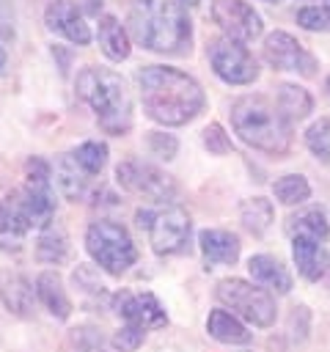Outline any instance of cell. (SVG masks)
Instances as JSON below:
<instances>
[{
	"label": "cell",
	"mask_w": 330,
	"mask_h": 352,
	"mask_svg": "<svg viewBox=\"0 0 330 352\" xmlns=\"http://www.w3.org/2000/svg\"><path fill=\"white\" fill-rule=\"evenodd\" d=\"M135 80L146 116L162 126L190 124L204 110V88L187 72L173 66H143L138 69Z\"/></svg>",
	"instance_id": "obj_1"
},
{
	"label": "cell",
	"mask_w": 330,
	"mask_h": 352,
	"mask_svg": "<svg viewBox=\"0 0 330 352\" xmlns=\"http://www.w3.org/2000/svg\"><path fill=\"white\" fill-rule=\"evenodd\" d=\"M228 116H231L234 132L250 148H256L261 154H270V157H286L289 154L292 126L270 96H264V94L239 96L231 104Z\"/></svg>",
	"instance_id": "obj_2"
},
{
	"label": "cell",
	"mask_w": 330,
	"mask_h": 352,
	"mask_svg": "<svg viewBox=\"0 0 330 352\" xmlns=\"http://www.w3.org/2000/svg\"><path fill=\"white\" fill-rule=\"evenodd\" d=\"M132 30L138 41L162 55H184L190 52L192 25L187 11L176 0H135L132 3Z\"/></svg>",
	"instance_id": "obj_3"
},
{
	"label": "cell",
	"mask_w": 330,
	"mask_h": 352,
	"mask_svg": "<svg viewBox=\"0 0 330 352\" xmlns=\"http://www.w3.org/2000/svg\"><path fill=\"white\" fill-rule=\"evenodd\" d=\"M77 94L94 110L104 132L126 135L132 129V96L121 74L102 66H85L77 74Z\"/></svg>",
	"instance_id": "obj_4"
},
{
	"label": "cell",
	"mask_w": 330,
	"mask_h": 352,
	"mask_svg": "<svg viewBox=\"0 0 330 352\" xmlns=\"http://www.w3.org/2000/svg\"><path fill=\"white\" fill-rule=\"evenodd\" d=\"M85 250L107 275H116V278L124 275L138 261V248L129 231L113 220H94L88 226Z\"/></svg>",
	"instance_id": "obj_5"
},
{
	"label": "cell",
	"mask_w": 330,
	"mask_h": 352,
	"mask_svg": "<svg viewBox=\"0 0 330 352\" xmlns=\"http://www.w3.org/2000/svg\"><path fill=\"white\" fill-rule=\"evenodd\" d=\"M214 297L231 308V314L248 319L250 324L256 327H270L278 316V308H275V297L261 289V286H253L242 278H226L214 286Z\"/></svg>",
	"instance_id": "obj_6"
},
{
	"label": "cell",
	"mask_w": 330,
	"mask_h": 352,
	"mask_svg": "<svg viewBox=\"0 0 330 352\" xmlns=\"http://www.w3.org/2000/svg\"><path fill=\"white\" fill-rule=\"evenodd\" d=\"M116 179H118V184L126 192L143 195V198L157 201V204L173 201L179 195V184L165 170H160L157 165L140 162V160H124V162H118Z\"/></svg>",
	"instance_id": "obj_7"
},
{
	"label": "cell",
	"mask_w": 330,
	"mask_h": 352,
	"mask_svg": "<svg viewBox=\"0 0 330 352\" xmlns=\"http://www.w3.org/2000/svg\"><path fill=\"white\" fill-rule=\"evenodd\" d=\"M209 63L214 74L228 85H248L258 77V63L245 44L234 38H214L209 44Z\"/></svg>",
	"instance_id": "obj_8"
},
{
	"label": "cell",
	"mask_w": 330,
	"mask_h": 352,
	"mask_svg": "<svg viewBox=\"0 0 330 352\" xmlns=\"http://www.w3.org/2000/svg\"><path fill=\"white\" fill-rule=\"evenodd\" d=\"M190 231H192L190 214L184 209L173 206V209H165V212L154 214V220L148 226V239H151L154 253H160V256H176V253H184L187 250Z\"/></svg>",
	"instance_id": "obj_9"
},
{
	"label": "cell",
	"mask_w": 330,
	"mask_h": 352,
	"mask_svg": "<svg viewBox=\"0 0 330 352\" xmlns=\"http://www.w3.org/2000/svg\"><path fill=\"white\" fill-rule=\"evenodd\" d=\"M212 16L234 41H253L261 36V28H264L258 11L248 0H214Z\"/></svg>",
	"instance_id": "obj_10"
},
{
	"label": "cell",
	"mask_w": 330,
	"mask_h": 352,
	"mask_svg": "<svg viewBox=\"0 0 330 352\" xmlns=\"http://www.w3.org/2000/svg\"><path fill=\"white\" fill-rule=\"evenodd\" d=\"M264 60L272 66V69H280V72H300L305 77H314L316 74V58L311 52H305L300 47V41L283 30H275L264 38Z\"/></svg>",
	"instance_id": "obj_11"
},
{
	"label": "cell",
	"mask_w": 330,
	"mask_h": 352,
	"mask_svg": "<svg viewBox=\"0 0 330 352\" xmlns=\"http://www.w3.org/2000/svg\"><path fill=\"white\" fill-rule=\"evenodd\" d=\"M113 308L126 324H135L140 330H157L168 324V314L151 292H143V294L118 292L113 297Z\"/></svg>",
	"instance_id": "obj_12"
},
{
	"label": "cell",
	"mask_w": 330,
	"mask_h": 352,
	"mask_svg": "<svg viewBox=\"0 0 330 352\" xmlns=\"http://www.w3.org/2000/svg\"><path fill=\"white\" fill-rule=\"evenodd\" d=\"M30 231V220L22 204V192H11L0 201V250H19Z\"/></svg>",
	"instance_id": "obj_13"
},
{
	"label": "cell",
	"mask_w": 330,
	"mask_h": 352,
	"mask_svg": "<svg viewBox=\"0 0 330 352\" xmlns=\"http://www.w3.org/2000/svg\"><path fill=\"white\" fill-rule=\"evenodd\" d=\"M44 22L50 30L66 36L72 44L77 47H85L91 41V30H88V22L80 16V11L69 3V0H52L44 11Z\"/></svg>",
	"instance_id": "obj_14"
},
{
	"label": "cell",
	"mask_w": 330,
	"mask_h": 352,
	"mask_svg": "<svg viewBox=\"0 0 330 352\" xmlns=\"http://www.w3.org/2000/svg\"><path fill=\"white\" fill-rule=\"evenodd\" d=\"M198 245H201V253H204L206 267L234 264L239 258V248H242L239 239H236V234L223 231V228H206V231H201Z\"/></svg>",
	"instance_id": "obj_15"
},
{
	"label": "cell",
	"mask_w": 330,
	"mask_h": 352,
	"mask_svg": "<svg viewBox=\"0 0 330 352\" xmlns=\"http://www.w3.org/2000/svg\"><path fill=\"white\" fill-rule=\"evenodd\" d=\"M292 258L297 264V272L305 280H319L324 275L327 258L322 250V242L305 234H292Z\"/></svg>",
	"instance_id": "obj_16"
},
{
	"label": "cell",
	"mask_w": 330,
	"mask_h": 352,
	"mask_svg": "<svg viewBox=\"0 0 330 352\" xmlns=\"http://www.w3.org/2000/svg\"><path fill=\"white\" fill-rule=\"evenodd\" d=\"M206 330L214 341L228 344V346H245V344L253 341V333L236 319V314H231L226 308H214L206 316Z\"/></svg>",
	"instance_id": "obj_17"
},
{
	"label": "cell",
	"mask_w": 330,
	"mask_h": 352,
	"mask_svg": "<svg viewBox=\"0 0 330 352\" xmlns=\"http://www.w3.org/2000/svg\"><path fill=\"white\" fill-rule=\"evenodd\" d=\"M248 270H250V275H253L256 283H261V286H267V289H272V292H278V294H286V292L292 289V275H289V270H286L275 256H270V253H256V256H250V258H248Z\"/></svg>",
	"instance_id": "obj_18"
},
{
	"label": "cell",
	"mask_w": 330,
	"mask_h": 352,
	"mask_svg": "<svg viewBox=\"0 0 330 352\" xmlns=\"http://www.w3.org/2000/svg\"><path fill=\"white\" fill-rule=\"evenodd\" d=\"M36 297L38 302L55 316V319H69L72 316V300L63 289V280L58 272H41L36 278Z\"/></svg>",
	"instance_id": "obj_19"
},
{
	"label": "cell",
	"mask_w": 330,
	"mask_h": 352,
	"mask_svg": "<svg viewBox=\"0 0 330 352\" xmlns=\"http://www.w3.org/2000/svg\"><path fill=\"white\" fill-rule=\"evenodd\" d=\"M96 36H99V47H102V52H104L110 60H124V58L129 55V50H132L124 25H121L116 16H110V14H104V16L99 19Z\"/></svg>",
	"instance_id": "obj_20"
},
{
	"label": "cell",
	"mask_w": 330,
	"mask_h": 352,
	"mask_svg": "<svg viewBox=\"0 0 330 352\" xmlns=\"http://www.w3.org/2000/svg\"><path fill=\"white\" fill-rule=\"evenodd\" d=\"M278 110L286 116V121H302L311 110H314V99L305 88L300 85H292V82H280L278 85Z\"/></svg>",
	"instance_id": "obj_21"
},
{
	"label": "cell",
	"mask_w": 330,
	"mask_h": 352,
	"mask_svg": "<svg viewBox=\"0 0 330 352\" xmlns=\"http://www.w3.org/2000/svg\"><path fill=\"white\" fill-rule=\"evenodd\" d=\"M55 182H58V190L63 198L69 201H80L85 195V184H88V176L82 173V168L74 162L72 154H63L58 160V168H55Z\"/></svg>",
	"instance_id": "obj_22"
},
{
	"label": "cell",
	"mask_w": 330,
	"mask_h": 352,
	"mask_svg": "<svg viewBox=\"0 0 330 352\" xmlns=\"http://www.w3.org/2000/svg\"><path fill=\"white\" fill-rule=\"evenodd\" d=\"M239 220H242V226H245L250 234L261 236V234L272 226V220H275V209H272V204H270L267 198H261V195H256V198H245V201L239 204Z\"/></svg>",
	"instance_id": "obj_23"
},
{
	"label": "cell",
	"mask_w": 330,
	"mask_h": 352,
	"mask_svg": "<svg viewBox=\"0 0 330 352\" xmlns=\"http://www.w3.org/2000/svg\"><path fill=\"white\" fill-rule=\"evenodd\" d=\"M286 228H289V234H305V236H314L319 242H324L327 234H330V226H327V220H324V214H322L319 206H311V209L297 212L294 217H289V226Z\"/></svg>",
	"instance_id": "obj_24"
},
{
	"label": "cell",
	"mask_w": 330,
	"mask_h": 352,
	"mask_svg": "<svg viewBox=\"0 0 330 352\" xmlns=\"http://www.w3.org/2000/svg\"><path fill=\"white\" fill-rule=\"evenodd\" d=\"M272 192H275V198H278L280 204L294 206V204H302V201L311 195V184H308V179L300 176V173H286V176H280V179L272 184Z\"/></svg>",
	"instance_id": "obj_25"
},
{
	"label": "cell",
	"mask_w": 330,
	"mask_h": 352,
	"mask_svg": "<svg viewBox=\"0 0 330 352\" xmlns=\"http://www.w3.org/2000/svg\"><path fill=\"white\" fill-rule=\"evenodd\" d=\"M3 302H6L8 311H14L19 316H28L30 308H33V286L25 278H11L3 286Z\"/></svg>",
	"instance_id": "obj_26"
},
{
	"label": "cell",
	"mask_w": 330,
	"mask_h": 352,
	"mask_svg": "<svg viewBox=\"0 0 330 352\" xmlns=\"http://www.w3.org/2000/svg\"><path fill=\"white\" fill-rule=\"evenodd\" d=\"M72 157L82 168L85 176H96V173H102V168L107 162V146L99 143V140H85L82 146H77L72 151Z\"/></svg>",
	"instance_id": "obj_27"
},
{
	"label": "cell",
	"mask_w": 330,
	"mask_h": 352,
	"mask_svg": "<svg viewBox=\"0 0 330 352\" xmlns=\"http://www.w3.org/2000/svg\"><path fill=\"white\" fill-rule=\"evenodd\" d=\"M66 253H69L66 234H63V231H55L52 226L44 228V234H41V239H38V245H36V256H38L41 261H47V264H60V261L66 258Z\"/></svg>",
	"instance_id": "obj_28"
},
{
	"label": "cell",
	"mask_w": 330,
	"mask_h": 352,
	"mask_svg": "<svg viewBox=\"0 0 330 352\" xmlns=\"http://www.w3.org/2000/svg\"><path fill=\"white\" fill-rule=\"evenodd\" d=\"M305 146L322 162H330V118H319L305 129Z\"/></svg>",
	"instance_id": "obj_29"
},
{
	"label": "cell",
	"mask_w": 330,
	"mask_h": 352,
	"mask_svg": "<svg viewBox=\"0 0 330 352\" xmlns=\"http://www.w3.org/2000/svg\"><path fill=\"white\" fill-rule=\"evenodd\" d=\"M297 25L305 30L324 33V30H330V8L327 6H305L297 11Z\"/></svg>",
	"instance_id": "obj_30"
},
{
	"label": "cell",
	"mask_w": 330,
	"mask_h": 352,
	"mask_svg": "<svg viewBox=\"0 0 330 352\" xmlns=\"http://www.w3.org/2000/svg\"><path fill=\"white\" fill-rule=\"evenodd\" d=\"M201 140H204V146L209 148V154H228V151H231V140H228V135L223 132L220 124H209V126L201 132Z\"/></svg>",
	"instance_id": "obj_31"
},
{
	"label": "cell",
	"mask_w": 330,
	"mask_h": 352,
	"mask_svg": "<svg viewBox=\"0 0 330 352\" xmlns=\"http://www.w3.org/2000/svg\"><path fill=\"white\" fill-rule=\"evenodd\" d=\"M143 338H146V330H140V327H135V324H124V327L113 336V346H116L118 352H135V349L143 344Z\"/></svg>",
	"instance_id": "obj_32"
},
{
	"label": "cell",
	"mask_w": 330,
	"mask_h": 352,
	"mask_svg": "<svg viewBox=\"0 0 330 352\" xmlns=\"http://www.w3.org/2000/svg\"><path fill=\"white\" fill-rule=\"evenodd\" d=\"M148 148H151V154H157L162 160H173V154L179 148V140L168 132H151L148 135Z\"/></svg>",
	"instance_id": "obj_33"
},
{
	"label": "cell",
	"mask_w": 330,
	"mask_h": 352,
	"mask_svg": "<svg viewBox=\"0 0 330 352\" xmlns=\"http://www.w3.org/2000/svg\"><path fill=\"white\" fill-rule=\"evenodd\" d=\"M0 36L3 38L14 36V8H11V0H0Z\"/></svg>",
	"instance_id": "obj_34"
},
{
	"label": "cell",
	"mask_w": 330,
	"mask_h": 352,
	"mask_svg": "<svg viewBox=\"0 0 330 352\" xmlns=\"http://www.w3.org/2000/svg\"><path fill=\"white\" fill-rule=\"evenodd\" d=\"M135 217H138V226H140V228H148L151 220H154V214H151V212H143V209H140Z\"/></svg>",
	"instance_id": "obj_35"
},
{
	"label": "cell",
	"mask_w": 330,
	"mask_h": 352,
	"mask_svg": "<svg viewBox=\"0 0 330 352\" xmlns=\"http://www.w3.org/2000/svg\"><path fill=\"white\" fill-rule=\"evenodd\" d=\"M179 3H182V6H184V8H195V6H198V3H201V0H179Z\"/></svg>",
	"instance_id": "obj_36"
},
{
	"label": "cell",
	"mask_w": 330,
	"mask_h": 352,
	"mask_svg": "<svg viewBox=\"0 0 330 352\" xmlns=\"http://www.w3.org/2000/svg\"><path fill=\"white\" fill-rule=\"evenodd\" d=\"M3 66H6V50L0 47V72H3Z\"/></svg>",
	"instance_id": "obj_37"
},
{
	"label": "cell",
	"mask_w": 330,
	"mask_h": 352,
	"mask_svg": "<svg viewBox=\"0 0 330 352\" xmlns=\"http://www.w3.org/2000/svg\"><path fill=\"white\" fill-rule=\"evenodd\" d=\"M324 88H327V94H330V74H327V80H324Z\"/></svg>",
	"instance_id": "obj_38"
},
{
	"label": "cell",
	"mask_w": 330,
	"mask_h": 352,
	"mask_svg": "<svg viewBox=\"0 0 330 352\" xmlns=\"http://www.w3.org/2000/svg\"><path fill=\"white\" fill-rule=\"evenodd\" d=\"M267 3H280V0H267Z\"/></svg>",
	"instance_id": "obj_39"
},
{
	"label": "cell",
	"mask_w": 330,
	"mask_h": 352,
	"mask_svg": "<svg viewBox=\"0 0 330 352\" xmlns=\"http://www.w3.org/2000/svg\"><path fill=\"white\" fill-rule=\"evenodd\" d=\"M327 270H330V258H327Z\"/></svg>",
	"instance_id": "obj_40"
}]
</instances>
